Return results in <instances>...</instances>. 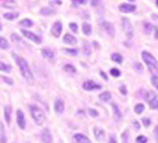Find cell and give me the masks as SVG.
I'll use <instances>...</instances> for the list:
<instances>
[{
    "instance_id": "obj_36",
    "label": "cell",
    "mask_w": 158,
    "mask_h": 143,
    "mask_svg": "<svg viewBox=\"0 0 158 143\" xmlns=\"http://www.w3.org/2000/svg\"><path fill=\"white\" fill-rule=\"evenodd\" d=\"M69 28L74 31V33H77V30H79V26H77V24L76 23H74V22H71L70 24H69Z\"/></svg>"
},
{
    "instance_id": "obj_30",
    "label": "cell",
    "mask_w": 158,
    "mask_h": 143,
    "mask_svg": "<svg viewBox=\"0 0 158 143\" xmlns=\"http://www.w3.org/2000/svg\"><path fill=\"white\" fill-rule=\"evenodd\" d=\"M83 52H85L86 55H89L91 54V48H89L88 42H83Z\"/></svg>"
},
{
    "instance_id": "obj_32",
    "label": "cell",
    "mask_w": 158,
    "mask_h": 143,
    "mask_svg": "<svg viewBox=\"0 0 158 143\" xmlns=\"http://www.w3.org/2000/svg\"><path fill=\"white\" fill-rule=\"evenodd\" d=\"M0 143H6V137L4 136V129H2V124H0Z\"/></svg>"
},
{
    "instance_id": "obj_22",
    "label": "cell",
    "mask_w": 158,
    "mask_h": 143,
    "mask_svg": "<svg viewBox=\"0 0 158 143\" xmlns=\"http://www.w3.org/2000/svg\"><path fill=\"white\" fill-rule=\"evenodd\" d=\"M0 71H4V72H10L11 71V66L0 62Z\"/></svg>"
},
{
    "instance_id": "obj_35",
    "label": "cell",
    "mask_w": 158,
    "mask_h": 143,
    "mask_svg": "<svg viewBox=\"0 0 158 143\" xmlns=\"http://www.w3.org/2000/svg\"><path fill=\"white\" fill-rule=\"evenodd\" d=\"M63 52L68 53V54H70V55H76V54H77V50H71V48H64V50H63Z\"/></svg>"
},
{
    "instance_id": "obj_42",
    "label": "cell",
    "mask_w": 158,
    "mask_h": 143,
    "mask_svg": "<svg viewBox=\"0 0 158 143\" xmlns=\"http://www.w3.org/2000/svg\"><path fill=\"white\" fill-rule=\"evenodd\" d=\"M143 124H144L145 126H148V125H150V119H148V118H144V119H143Z\"/></svg>"
},
{
    "instance_id": "obj_28",
    "label": "cell",
    "mask_w": 158,
    "mask_h": 143,
    "mask_svg": "<svg viewBox=\"0 0 158 143\" xmlns=\"http://www.w3.org/2000/svg\"><path fill=\"white\" fill-rule=\"evenodd\" d=\"M0 48H2V50H7L9 48V43L4 38H0Z\"/></svg>"
},
{
    "instance_id": "obj_31",
    "label": "cell",
    "mask_w": 158,
    "mask_h": 143,
    "mask_svg": "<svg viewBox=\"0 0 158 143\" xmlns=\"http://www.w3.org/2000/svg\"><path fill=\"white\" fill-rule=\"evenodd\" d=\"M110 73H111V76H114V77H119V76H121V71H119L118 69H111V70H110Z\"/></svg>"
},
{
    "instance_id": "obj_25",
    "label": "cell",
    "mask_w": 158,
    "mask_h": 143,
    "mask_svg": "<svg viewBox=\"0 0 158 143\" xmlns=\"http://www.w3.org/2000/svg\"><path fill=\"white\" fill-rule=\"evenodd\" d=\"M144 109H145V107H144V105L143 104L135 105V107H134V111H135V113H138V114L143 113V111H144Z\"/></svg>"
},
{
    "instance_id": "obj_39",
    "label": "cell",
    "mask_w": 158,
    "mask_h": 143,
    "mask_svg": "<svg viewBox=\"0 0 158 143\" xmlns=\"http://www.w3.org/2000/svg\"><path fill=\"white\" fill-rule=\"evenodd\" d=\"M73 2H74V5L75 6H77V5H82V4H86L87 2V0H71Z\"/></svg>"
},
{
    "instance_id": "obj_33",
    "label": "cell",
    "mask_w": 158,
    "mask_h": 143,
    "mask_svg": "<svg viewBox=\"0 0 158 143\" xmlns=\"http://www.w3.org/2000/svg\"><path fill=\"white\" fill-rule=\"evenodd\" d=\"M64 70H65L66 72H73V73H74V72H76V69H75V66L69 65V64L64 66Z\"/></svg>"
},
{
    "instance_id": "obj_3",
    "label": "cell",
    "mask_w": 158,
    "mask_h": 143,
    "mask_svg": "<svg viewBox=\"0 0 158 143\" xmlns=\"http://www.w3.org/2000/svg\"><path fill=\"white\" fill-rule=\"evenodd\" d=\"M29 108H30V114H31L33 119L35 120V123H36L38 125H42V124L45 123V120H46L44 111H42L40 107H38L36 105H30Z\"/></svg>"
},
{
    "instance_id": "obj_21",
    "label": "cell",
    "mask_w": 158,
    "mask_h": 143,
    "mask_svg": "<svg viewBox=\"0 0 158 143\" xmlns=\"http://www.w3.org/2000/svg\"><path fill=\"white\" fill-rule=\"evenodd\" d=\"M41 53H42V55H44L45 58H47V59H52L53 57H54V53H53L51 50H48V48H44V50L41 51Z\"/></svg>"
},
{
    "instance_id": "obj_20",
    "label": "cell",
    "mask_w": 158,
    "mask_h": 143,
    "mask_svg": "<svg viewBox=\"0 0 158 143\" xmlns=\"http://www.w3.org/2000/svg\"><path fill=\"white\" fill-rule=\"evenodd\" d=\"M99 99L102 100V101H110L111 100V93L110 91H104V93H102L100 95H99Z\"/></svg>"
},
{
    "instance_id": "obj_13",
    "label": "cell",
    "mask_w": 158,
    "mask_h": 143,
    "mask_svg": "<svg viewBox=\"0 0 158 143\" xmlns=\"http://www.w3.org/2000/svg\"><path fill=\"white\" fill-rule=\"evenodd\" d=\"M64 107H65V105H64V101L62 99H57L56 100V102H54V111L57 113H63Z\"/></svg>"
},
{
    "instance_id": "obj_45",
    "label": "cell",
    "mask_w": 158,
    "mask_h": 143,
    "mask_svg": "<svg viewBox=\"0 0 158 143\" xmlns=\"http://www.w3.org/2000/svg\"><path fill=\"white\" fill-rule=\"evenodd\" d=\"M119 90H121V93H122L123 95H127V89H126V87H124V85H122V87L119 88Z\"/></svg>"
},
{
    "instance_id": "obj_9",
    "label": "cell",
    "mask_w": 158,
    "mask_h": 143,
    "mask_svg": "<svg viewBox=\"0 0 158 143\" xmlns=\"http://www.w3.org/2000/svg\"><path fill=\"white\" fill-rule=\"evenodd\" d=\"M83 89L85 90H95V89H102V87L99 85V84H97V83H94V82H92V81H87V82H85L83 83Z\"/></svg>"
},
{
    "instance_id": "obj_11",
    "label": "cell",
    "mask_w": 158,
    "mask_h": 143,
    "mask_svg": "<svg viewBox=\"0 0 158 143\" xmlns=\"http://www.w3.org/2000/svg\"><path fill=\"white\" fill-rule=\"evenodd\" d=\"M41 138H42V142L44 143H52L53 140H52V135H51V132L48 129H45V130L42 131V133H41Z\"/></svg>"
},
{
    "instance_id": "obj_47",
    "label": "cell",
    "mask_w": 158,
    "mask_h": 143,
    "mask_svg": "<svg viewBox=\"0 0 158 143\" xmlns=\"http://www.w3.org/2000/svg\"><path fill=\"white\" fill-rule=\"evenodd\" d=\"M100 76H102V77L104 78V79H107V77H106V75L104 73V72H103V71H100Z\"/></svg>"
},
{
    "instance_id": "obj_15",
    "label": "cell",
    "mask_w": 158,
    "mask_h": 143,
    "mask_svg": "<svg viewBox=\"0 0 158 143\" xmlns=\"http://www.w3.org/2000/svg\"><path fill=\"white\" fill-rule=\"evenodd\" d=\"M74 140H75V142H76V143H91L89 138H88L87 136L81 135V133L75 135V136H74Z\"/></svg>"
},
{
    "instance_id": "obj_16",
    "label": "cell",
    "mask_w": 158,
    "mask_h": 143,
    "mask_svg": "<svg viewBox=\"0 0 158 143\" xmlns=\"http://www.w3.org/2000/svg\"><path fill=\"white\" fill-rule=\"evenodd\" d=\"M63 41H64V43H68V45H75L77 42V39L75 36H73L71 34H65L63 38Z\"/></svg>"
},
{
    "instance_id": "obj_26",
    "label": "cell",
    "mask_w": 158,
    "mask_h": 143,
    "mask_svg": "<svg viewBox=\"0 0 158 143\" xmlns=\"http://www.w3.org/2000/svg\"><path fill=\"white\" fill-rule=\"evenodd\" d=\"M4 17L6 18V19H15V18H17L18 17V13L17 12H7L4 14Z\"/></svg>"
},
{
    "instance_id": "obj_24",
    "label": "cell",
    "mask_w": 158,
    "mask_h": 143,
    "mask_svg": "<svg viewBox=\"0 0 158 143\" xmlns=\"http://www.w3.org/2000/svg\"><path fill=\"white\" fill-rule=\"evenodd\" d=\"M111 59H112L115 63H118V64H121V63H122V60H123L122 55H119V54H117V53L112 54V55H111Z\"/></svg>"
},
{
    "instance_id": "obj_43",
    "label": "cell",
    "mask_w": 158,
    "mask_h": 143,
    "mask_svg": "<svg viewBox=\"0 0 158 143\" xmlns=\"http://www.w3.org/2000/svg\"><path fill=\"white\" fill-rule=\"evenodd\" d=\"M109 143H117L116 141V137L112 135V136H110V138H109Z\"/></svg>"
},
{
    "instance_id": "obj_18",
    "label": "cell",
    "mask_w": 158,
    "mask_h": 143,
    "mask_svg": "<svg viewBox=\"0 0 158 143\" xmlns=\"http://www.w3.org/2000/svg\"><path fill=\"white\" fill-rule=\"evenodd\" d=\"M4 116H5V120L7 124H10L11 121V107L10 106H6L4 108Z\"/></svg>"
},
{
    "instance_id": "obj_40",
    "label": "cell",
    "mask_w": 158,
    "mask_h": 143,
    "mask_svg": "<svg viewBox=\"0 0 158 143\" xmlns=\"http://www.w3.org/2000/svg\"><path fill=\"white\" fill-rule=\"evenodd\" d=\"M1 78H2V79H4V81H5V82L9 84V85H12V84H13V81L11 79V78H7V77H5V76H2Z\"/></svg>"
},
{
    "instance_id": "obj_49",
    "label": "cell",
    "mask_w": 158,
    "mask_h": 143,
    "mask_svg": "<svg viewBox=\"0 0 158 143\" xmlns=\"http://www.w3.org/2000/svg\"><path fill=\"white\" fill-rule=\"evenodd\" d=\"M157 4H158V0H157Z\"/></svg>"
},
{
    "instance_id": "obj_1",
    "label": "cell",
    "mask_w": 158,
    "mask_h": 143,
    "mask_svg": "<svg viewBox=\"0 0 158 143\" xmlns=\"http://www.w3.org/2000/svg\"><path fill=\"white\" fill-rule=\"evenodd\" d=\"M12 58L17 62V64L19 66V70H21V72H22V76L24 77V79H26L28 83H33V82H34V76H33V72L30 71V67L28 65L26 59L18 57V55H16V54H12Z\"/></svg>"
},
{
    "instance_id": "obj_4",
    "label": "cell",
    "mask_w": 158,
    "mask_h": 143,
    "mask_svg": "<svg viewBox=\"0 0 158 143\" xmlns=\"http://www.w3.org/2000/svg\"><path fill=\"white\" fill-rule=\"evenodd\" d=\"M145 100L147 101L148 106L152 109H157L158 111V96L155 91L147 90L145 94Z\"/></svg>"
},
{
    "instance_id": "obj_10",
    "label": "cell",
    "mask_w": 158,
    "mask_h": 143,
    "mask_svg": "<svg viewBox=\"0 0 158 143\" xmlns=\"http://www.w3.org/2000/svg\"><path fill=\"white\" fill-rule=\"evenodd\" d=\"M102 26L104 28V30H105L111 38L115 36V28H114V26H112L110 22H103V23H102Z\"/></svg>"
},
{
    "instance_id": "obj_46",
    "label": "cell",
    "mask_w": 158,
    "mask_h": 143,
    "mask_svg": "<svg viewBox=\"0 0 158 143\" xmlns=\"http://www.w3.org/2000/svg\"><path fill=\"white\" fill-rule=\"evenodd\" d=\"M127 136H128V133H127V132H126V133H123V138H124V140H123V143H128V141H127Z\"/></svg>"
},
{
    "instance_id": "obj_2",
    "label": "cell",
    "mask_w": 158,
    "mask_h": 143,
    "mask_svg": "<svg viewBox=\"0 0 158 143\" xmlns=\"http://www.w3.org/2000/svg\"><path fill=\"white\" fill-rule=\"evenodd\" d=\"M141 57H143V60H144V63H145L147 67H148V70L151 71V72H153V73H158V62L157 59L151 54V53L148 52H143L141 53Z\"/></svg>"
},
{
    "instance_id": "obj_19",
    "label": "cell",
    "mask_w": 158,
    "mask_h": 143,
    "mask_svg": "<svg viewBox=\"0 0 158 143\" xmlns=\"http://www.w3.org/2000/svg\"><path fill=\"white\" fill-rule=\"evenodd\" d=\"M82 31H83V34L85 35H91V33H92V26L89 23H83L82 24Z\"/></svg>"
},
{
    "instance_id": "obj_41",
    "label": "cell",
    "mask_w": 158,
    "mask_h": 143,
    "mask_svg": "<svg viewBox=\"0 0 158 143\" xmlns=\"http://www.w3.org/2000/svg\"><path fill=\"white\" fill-rule=\"evenodd\" d=\"M153 135H155V138H156V141L158 143V125L155 128V131H153Z\"/></svg>"
},
{
    "instance_id": "obj_23",
    "label": "cell",
    "mask_w": 158,
    "mask_h": 143,
    "mask_svg": "<svg viewBox=\"0 0 158 143\" xmlns=\"http://www.w3.org/2000/svg\"><path fill=\"white\" fill-rule=\"evenodd\" d=\"M19 24L22 26H27V28H30V26H33V21H30V19H22L21 22H19Z\"/></svg>"
},
{
    "instance_id": "obj_7",
    "label": "cell",
    "mask_w": 158,
    "mask_h": 143,
    "mask_svg": "<svg viewBox=\"0 0 158 143\" xmlns=\"http://www.w3.org/2000/svg\"><path fill=\"white\" fill-rule=\"evenodd\" d=\"M62 30H63L62 23H60V22H56V23L53 24L52 29H51V33H52V35L54 38H59L60 34H62Z\"/></svg>"
},
{
    "instance_id": "obj_38",
    "label": "cell",
    "mask_w": 158,
    "mask_h": 143,
    "mask_svg": "<svg viewBox=\"0 0 158 143\" xmlns=\"http://www.w3.org/2000/svg\"><path fill=\"white\" fill-rule=\"evenodd\" d=\"M136 142L138 143H146L147 142V138H146L145 136H138V137H136Z\"/></svg>"
},
{
    "instance_id": "obj_6",
    "label": "cell",
    "mask_w": 158,
    "mask_h": 143,
    "mask_svg": "<svg viewBox=\"0 0 158 143\" xmlns=\"http://www.w3.org/2000/svg\"><path fill=\"white\" fill-rule=\"evenodd\" d=\"M22 34L26 36L27 39L31 40L33 42H35V43H41V39H40L36 34H34V33H31V31H28V30H24V29H22Z\"/></svg>"
},
{
    "instance_id": "obj_17",
    "label": "cell",
    "mask_w": 158,
    "mask_h": 143,
    "mask_svg": "<svg viewBox=\"0 0 158 143\" xmlns=\"http://www.w3.org/2000/svg\"><path fill=\"white\" fill-rule=\"evenodd\" d=\"M112 109H114V118H115V120H121V118H122V113H121V111H119L118 106L116 104H112Z\"/></svg>"
},
{
    "instance_id": "obj_48",
    "label": "cell",
    "mask_w": 158,
    "mask_h": 143,
    "mask_svg": "<svg viewBox=\"0 0 158 143\" xmlns=\"http://www.w3.org/2000/svg\"><path fill=\"white\" fill-rule=\"evenodd\" d=\"M0 30H1V26H0Z\"/></svg>"
},
{
    "instance_id": "obj_44",
    "label": "cell",
    "mask_w": 158,
    "mask_h": 143,
    "mask_svg": "<svg viewBox=\"0 0 158 143\" xmlns=\"http://www.w3.org/2000/svg\"><path fill=\"white\" fill-rule=\"evenodd\" d=\"M89 114H91L92 117H98V112L94 111V109H89Z\"/></svg>"
},
{
    "instance_id": "obj_5",
    "label": "cell",
    "mask_w": 158,
    "mask_h": 143,
    "mask_svg": "<svg viewBox=\"0 0 158 143\" xmlns=\"http://www.w3.org/2000/svg\"><path fill=\"white\" fill-rule=\"evenodd\" d=\"M122 26L124 30V34L128 39H131L133 36V26L131 23V21L128 18H122Z\"/></svg>"
},
{
    "instance_id": "obj_37",
    "label": "cell",
    "mask_w": 158,
    "mask_h": 143,
    "mask_svg": "<svg viewBox=\"0 0 158 143\" xmlns=\"http://www.w3.org/2000/svg\"><path fill=\"white\" fill-rule=\"evenodd\" d=\"M134 69L138 71V72H143V66H141V64L140 63H134Z\"/></svg>"
},
{
    "instance_id": "obj_34",
    "label": "cell",
    "mask_w": 158,
    "mask_h": 143,
    "mask_svg": "<svg viewBox=\"0 0 158 143\" xmlns=\"http://www.w3.org/2000/svg\"><path fill=\"white\" fill-rule=\"evenodd\" d=\"M144 26H145L146 34H150V31H151V30H155V26H151L150 23H144Z\"/></svg>"
},
{
    "instance_id": "obj_14",
    "label": "cell",
    "mask_w": 158,
    "mask_h": 143,
    "mask_svg": "<svg viewBox=\"0 0 158 143\" xmlns=\"http://www.w3.org/2000/svg\"><path fill=\"white\" fill-rule=\"evenodd\" d=\"M93 133H94V137H95L98 141H103L104 137H105V131L103 130V129H99V128H94Z\"/></svg>"
},
{
    "instance_id": "obj_29",
    "label": "cell",
    "mask_w": 158,
    "mask_h": 143,
    "mask_svg": "<svg viewBox=\"0 0 158 143\" xmlns=\"http://www.w3.org/2000/svg\"><path fill=\"white\" fill-rule=\"evenodd\" d=\"M151 83H152V85L158 90V76L152 75V76H151Z\"/></svg>"
},
{
    "instance_id": "obj_27",
    "label": "cell",
    "mask_w": 158,
    "mask_h": 143,
    "mask_svg": "<svg viewBox=\"0 0 158 143\" xmlns=\"http://www.w3.org/2000/svg\"><path fill=\"white\" fill-rule=\"evenodd\" d=\"M41 14H45V16H50V14H53L54 11L51 10V9H47V7H44V9H41V11H40Z\"/></svg>"
},
{
    "instance_id": "obj_8",
    "label": "cell",
    "mask_w": 158,
    "mask_h": 143,
    "mask_svg": "<svg viewBox=\"0 0 158 143\" xmlns=\"http://www.w3.org/2000/svg\"><path fill=\"white\" fill-rule=\"evenodd\" d=\"M17 124L22 130L26 129V118L21 109H17Z\"/></svg>"
},
{
    "instance_id": "obj_12",
    "label": "cell",
    "mask_w": 158,
    "mask_h": 143,
    "mask_svg": "<svg viewBox=\"0 0 158 143\" xmlns=\"http://www.w3.org/2000/svg\"><path fill=\"white\" fill-rule=\"evenodd\" d=\"M136 10L135 5H131V4H121L119 5V11L122 12H134Z\"/></svg>"
}]
</instances>
